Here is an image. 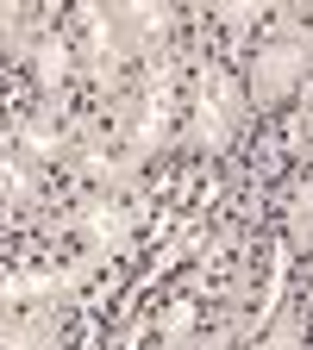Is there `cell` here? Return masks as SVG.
Instances as JSON below:
<instances>
[{
    "label": "cell",
    "mask_w": 313,
    "mask_h": 350,
    "mask_svg": "<svg viewBox=\"0 0 313 350\" xmlns=\"http://www.w3.org/2000/svg\"><path fill=\"white\" fill-rule=\"evenodd\" d=\"M307 63H313V44L301 31V19H282V31L257 51L251 63V81H245V100L251 107H276L282 94H295V88L307 81Z\"/></svg>",
    "instance_id": "obj_4"
},
{
    "label": "cell",
    "mask_w": 313,
    "mask_h": 350,
    "mask_svg": "<svg viewBox=\"0 0 313 350\" xmlns=\"http://www.w3.org/2000/svg\"><path fill=\"white\" fill-rule=\"evenodd\" d=\"M69 163L88 175V182H101L107 194L138 188V169H132V163H125V150H119V144H107L101 131H75V138H69Z\"/></svg>",
    "instance_id": "obj_7"
},
{
    "label": "cell",
    "mask_w": 313,
    "mask_h": 350,
    "mask_svg": "<svg viewBox=\"0 0 313 350\" xmlns=\"http://www.w3.org/2000/svg\"><path fill=\"white\" fill-rule=\"evenodd\" d=\"M219 19H226L232 31H245V25L263 19V7H257V0H226V7H219Z\"/></svg>",
    "instance_id": "obj_17"
},
{
    "label": "cell",
    "mask_w": 313,
    "mask_h": 350,
    "mask_svg": "<svg viewBox=\"0 0 313 350\" xmlns=\"http://www.w3.org/2000/svg\"><path fill=\"white\" fill-rule=\"evenodd\" d=\"M0 200H13L19 213H38L44 206V169L19 150H0Z\"/></svg>",
    "instance_id": "obj_9"
},
{
    "label": "cell",
    "mask_w": 313,
    "mask_h": 350,
    "mask_svg": "<svg viewBox=\"0 0 313 350\" xmlns=\"http://www.w3.org/2000/svg\"><path fill=\"white\" fill-rule=\"evenodd\" d=\"M57 226H75V232L88 238V250H101V256L113 262L119 250H132V226H138V206H125V200H113V194H95V200L69 206Z\"/></svg>",
    "instance_id": "obj_6"
},
{
    "label": "cell",
    "mask_w": 313,
    "mask_h": 350,
    "mask_svg": "<svg viewBox=\"0 0 313 350\" xmlns=\"http://www.w3.org/2000/svg\"><path fill=\"white\" fill-rule=\"evenodd\" d=\"M32 69H38V88H44V94H57V88L69 81V69H75V44H69L63 31H38Z\"/></svg>",
    "instance_id": "obj_11"
},
{
    "label": "cell",
    "mask_w": 313,
    "mask_h": 350,
    "mask_svg": "<svg viewBox=\"0 0 313 350\" xmlns=\"http://www.w3.org/2000/svg\"><path fill=\"white\" fill-rule=\"evenodd\" d=\"M295 138H301V144H307V138H313V113H307V119H301V125H295Z\"/></svg>",
    "instance_id": "obj_18"
},
{
    "label": "cell",
    "mask_w": 313,
    "mask_h": 350,
    "mask_svg": "<svg viewBox=\"0 0 313 350\" xmlns=\"http://www.w3.org/2000/svg\"><path fill=\"white\" fill-rule=\"evenodd\" d=\"M201 226H207V213H188V219H182V232H175V238H169V250H157V262H151V269H145V282H138V294H145V288H151V282H157L163 269H175V262H182V256H188V250L201 244Z\"/></svg>",
    "instance_id": "obj_14"
},
{
    "label": "cell",
    "mask_w": 313,
    "mask_h": 350,
    "mask_svg": "<svg viewBox=\"0 0 313 350\" xmlns=\"http://www.w3.org/2000/svg\"><path fill=\"white\" fill-rule=\"evenodd\" d=\"M169 113H175V51L157 44L145 57L138 94L119 107V150H125L132 169H145L157 150H169Z\"/></svg>",
    "instance_id": "obj_1"
},
{
    "label": "cell",
    "mask_w": 313,
    "mask_h": 350,
    "mask_svg": "<svg viewBox=\"0 0 313 350\" xmlns=\"http://www.w3.org/2000/svg\"><path fill=\"white\" fill-rule=\"evenodd\" d=\"M301 344H307V325H301L295 313H276V325L263 332V338H257L251 350H301Z\"/></svg>",
    "instance_id": "obj_16"
},
{
    "label": "cell",
    "mask_w": 313,
    "mask_h": 350,
    "mask_svg": "<svg viewBox=\"0 0 313 350\" xmlns=\"http://www.w3.org/2000/svg\"><path fill=\"white\" fill-rule=\"evenodd\" d=\"M288 250H313V175L288 188Z\"/></svg>",
    "instance_id": "obj_13"
},
{
    "label": "cell",
    "mask_w": 313,
    "mask_h": 350,
    "mask_svg": "<svg viewBox=\"0 0 313 350\" xmlns=\"http://www.w3.org/2000/svg\"><path fill=\"white\" fill-rule=\"evenodd\" d=\"M32 44H38L32 13L19 7V0H0V51L7 57H32Z\"/></svg>",
    "instance_id": "obj_12"
},
{
    "label": "cell",
    "mask_w": 313,
    "mask_h": 350,
    "mask_svg": "<svg viewBox=\"0 0 313 350\" xmlns=\"http://www.w3.org/2000/svg\"><path fill=\"white\" fill-rule=\"evenodd\" d=\"M157 332H163V350H195V294L169 300L163 319H157Z\"/></svg>",
    "instance_id": "obj_15"
},
{
    "label": "cell",
    "mask_w": 313,
    "mask_h": 350,
    "mask_svg": "<svg viewBox=\"0 0 313 350\" xmlns=\"http://www.w3.org/2000/svg\"><path fill=\"white\" fill-rule=\"evenodd\" d=\"M82 25H88V75H95V88L107 100H119V88H125V63L132 57H151L157 44L132 25L125 7H82Z\"/></svg>",
    "instance_id": "obj_3"
},
{
    "label": "cell",
    "mask_w": 313,
    "mask_h": 350,
    "mask_svg": "<svg viewBox=\"0 0 313 350\" xmlns=\"http://www.w3.org/2000/svg\"><path fill=\"white\" fill-rule=\"evenodd\" d=\"M245 113H251V100H245V88L232 81V69H226V63H201V69H195V119H188V138H182V144L201 150V157L226 150V144L238 138Z\"/></svg>",
    "instance_id": "obj_2"
},
{
    "label": "cell",
    "mask_w": 313,
    "mask_h": 350,
    "mask_svg": "<svg viewBox=\"0 0 313 350\" xmlns=\"http://www.w3.org/2000/svg\"><path fill=\"white\" fill-rule=\"evenodd\" d=\"M101 269H107V256H101V250H82L75 262H63V269H19V275H0V319H7L19 300H69V294H82L88 282H95Z\"/></svg>",
    "instance_id": "obj_5"
},
{
    "label": "cell",
    "mask_w": 313,
    "mask_h": 350,
    "mask_svg": "<svg viewBox=\"0 0 313 350\" xmlns=\"http://www.w3.org/2000/svg\"><path fill=\"white\" fill-rule=\"evenodd\" d=\"M19 157H32L38 169L57 163V157H69V138L57 131V100L44 107V113H32V119H19Z\"/></svg>",
    "instance_id": "obj_10"
},
{
    "label": "cell",
    "mask_w": 313,
    "mask_h": 350,
    "mask_svg": "<svg viewBox=\"0 0 313 350\" xmlns=\"http://www.w3.org/2000/svg\"><path fill=\"white\" fill-rule=\"evenodd\" d=\"M0 350H63V319L51 313V306H38V313H7Z\"/></svg>",
    "instance_id": "obj_8"
}]
</instances>
